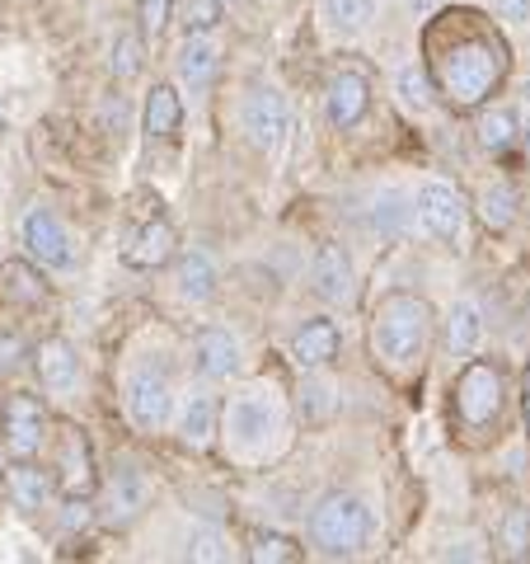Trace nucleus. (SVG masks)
I'll return each instance as SVG.
<instances>
[{"mask_svg": "<svg viewBox=\"0 0 530 564\" xmlns=\"http://www.w3.org/2000/svg\"><path fill=\"white\" fill-rule=\"evenodd\" d=\"M503 410V372L493 362H465L461 381H455V414L465 429H484Z\"/></svg>", "mask_w": 530, "mask_h": 564, "instance_id": "obj_5", "label": "nucleus"}, {"mask_svg": "<svg viewBox=\"0 0 530 564\" xmlns=\"http://www.w3.org/2000/svg\"><path fill=\"white\" fill-rule=\"evenodd\" d=\"M310 288H314V296H324V302H347L352 296V259L343 245H320V250H314Z\"/></svg>", "mask_w": 530, "mask_h": 564, "instance_id": "obj_15", "label": "nucleus"}, {"mask_svg": "<svg viewBox=\"0 0 530 564\" xmlns=\"http://www.w3.org/2000/svg\"><path fill=\"white\" fill-rule=\"evenodd\" d=\"M432 306L418 292H385L371 315V358L395 377L418 372L432 344Z\"/></svg>", "mask_w": 530, "mask_h": 564, "instance_id": "obj_1", "label": "nucleus"}, {"mask_svg": "<svg viewBox=\"0 0 530 564\" xmlns=\"http://www.w3.org/2000/svg\"><path fill=\"white\" fill-rule=\"evenodd\" d=\"M217 263H211L207 250H188L179 254V269H174V292L184 296L188 306H207L217 296Z\"/></svg>", "mask_w": 530, "mask_h": 564, "instance_id": "obj_17", "label": "nucleus"}, {"mask_svg": "<svg viewBox=\"0 0 530 564\" xmlns=\"http://www.w3.org/2000/svg\"><path fill=\"white\" fill-rule=\"evenodd\" d=\"M217 66H221V52L207 33H188L179 57H174V70H179V80L188 85V90H207V85L217 80Z\"/></svg>", "mask_w": 530, "mask_h": 564, "instance_id": "obj_18", "label": "nucleus"}, {"mask_svg": "<svg viewBox=\"0 0 530 564\" xmlns=\"http://www.w3.org/2000/svg\"><path fill=\"white\" fill-rule=\"evenodd\" d=\"M250 560H258V564H281V560H300V551H296V541L291 536H277V532H258L254 536V545H250Z\"/></svg>", "mask_w": 530, "mask_h": 564, "instance_id": "obj_34", "label": "nucleus"}, {"mask_svg": "<svg viewBox=\"0 0 530 564\" xmlns=\"http://www.w3.org/2000/svg\"><path fill=\"white\" fill-rule=\"evenodd\" d=\"M146 503H151L146 475L128 466V470L113 475V485H109V508H103V518H109L113 527H128V522H136L141 513H146Z\"/></svg>", "mask_w": 530, "mask_h": 564, "instance_id": "obj_16", "label": "nucleus"}, {"mask_svg": "<svg viewBox=\"0 0 530 564\" xmlns=\"http://www.w3.org/2000/svg\"><path fill=\"white\" fill-rule=\"evenodd\" d=\"M221 20H225L221 0H184V6H179L184 33H211V29H221Z\"/></svg>", "mask_w": 530, "mask_h": 564, "instance_id": "obj_32", "label": "nucleus"}, {"mask_svg": "<svg viewBox=\"0 0 530 564\" xmlns=\"http://www.w3.org/2000/svg\"><path fill=\"white\" fill-rule=\"evenodd\" d=\"M20 348H24V344L14 339V334H5V339H0V367H10L14 358H20Z\"/></svg>", "mask_w": 530, "mask_h": 564, "instance_id": "obj_39", "label": "nucleus"}, {"mask_svg": "<svg viewBox=\"0 0 530 564\" xmlns=\"http://www.w3.org/2000/svg\"><path fill=\"white\" fill-rule=\"evenodd\" d=\"M184 128V99L174 85H155L146 99V132L151 137H174Z\"/></svg>", "mask_w": 530, "mask_h": 564, "instance_id": "obj_25", "label": "nucleus"}, {"mask_svg": "<svg viewBox=\"0 0 530 564\" xmlns=\"http://www.w3.org/2000/svg\"><path fill=\"white\" fill-rule=\"evenodd\" d=\"M33 367H38L43 391H52V395H70L80 386V358L66 339H47L33 348Z\"/></svg>", "mask_w": 530, "mask_h": 564, "instance_id": "obj_13", "label": "nucleus"}, {"mask_svg": "<svg viewBox=\"0 0 530 564\" xmlns=\"http://www.w3.org/2000/svg\"><path fill=\"white\" fill-rule=\"evenodd\" d=\"M225 433L235 447H263L277 433V404L268 391H244L225 410Z\"/></svg>", "mask_w": 530, "mask_h": 564, "instance_id": "obj_10", "label": "nucleus"}, {"mask_svg": "<svg viewBox=\"0 0 530 564\" xmlns=\"http://www.w3.org/2000/svg\"><path fill=\"white\" fill-rule=\"evenodd\" d=\"M437 6H441V0H409V10L418 14V20H422V14H432Z\"/></svg>", "mask_w": 530, "mask_h": 564, "instance_id": "obj_41", "label": "nucleus"}, {"mask_svg": "<svg viewBox=\"0 0 530 564\" xmlns=\"http://www.w3.org/2000/svg\"><path fill=\"white\" fill-rule=\"evenodd\" d=\"M517 137H521V122H517V113L511 109H488V113H479V147L484 151H507V147H517Z\"/></svg>", "mask_w": 530, "mask_h": 564, "instance_id": "obj_29", "label": "nucleus"}, {"mask_svg": "<svg viewBox=\"0 0 530 564\" xmlns=\"http://www.w3.org/2000/svg\"><path fill=\"white\" fill-rule=\"evenodd\" d=\"M174 20V0H136V24L146 39H161Z\"/></svg>", "mask_w": 530, "mask_h": 564, "instance_id": "obj_36", "label": "nucleus"}, {"mask_svg": "<svg viewBox=\"0 0 530 564\" xmlns=\"http://www.w3.org/2000/svg\"><path fill=\"white\" fill-rule=\"evenodd\" d=\"M526 423H530V372H526Z\"/></svg>", "mask_w": 530, "mask_h": 564, "instance_id": "obj_42", "label": "nucleus"}, {"mask_svg": "<svg viewBox=\"0 0 530 564\" xmlns=\"http://www.w3.org/2000/svg\"><path fill=\"white\" fill-rule=\"evenodd\" d=\"M128 414L141 433H161L174 414V381L161 362H136L128 377Z\"/></svg>", "mask_w": 530, "mask_h": 564, "instance_id": "obj_4", "label": "nucleus"}, {"mask_svg": "<svg viewBox=\"0 0 530 564\" xmlns=\"http://www.w3.org/2000/svg\"><path fill=\"white\" fill-rule=\"evenodd\" d=\"M399 99H404V109H413V113H422L432 104V85H428V76H422L418 66L399 70Z\"/></svg>", "mask_w": 530, "mask_h": 564, "instance_id": "obj_35", "label": "nucleus"}, {"mask_svg": "<svg viewBox=\"0 0 530 564\" xmlns=\"http://www.w3.org/2000/svg\"><path fill=\"white\" fill-rule=\"evenodd\" d=\"M57 489L66 499H90L99 489V470H95V452H90V437H85L76 423L62 429V443H57Z\"/></svg>", "mask_w": 530, "mask_h": 564, "instance_id": "obj_9", "label": "nucleus"}, {"mask_svg": "<svg viewBox=\"0 0 530 564\" xmlns=\"http://www.w3.org/2000/svg\"><path fill=\"white\" fill-rule=\"evenodd\" d=\"M52 489H57V475L38 470L33 462H14V470H10V494H14V503H20V508H43V503L52 499Z\"/></svg>", "mask_w": 530, "mask_h": 564, "instance_id": "obj_26", "label": "nucleus"}, {"mask_svg": "<svg viewBox=\"0 0 530 564\" xmlns=\"http://www.w3.org/2000/svg\"><path fill=\"white\" fill-rule=\"evenodd\" d=\"M503 66L507 57L493 39H461L437 57V85L455 109H479L493 95V85L503 80Z\"/></svg>", "mask_w": 530, "mask_h": 564, "instance_id": "obj_2", "label": "nucleus"}, {"mask_svg": "<svg viewBox=\"0 0 530 564\" xmlns=\"http://www.w3.org/2000/svg\"><path fill=\"white\" fill-rule=\"evenodd\" d=\"M413 212H418V207H409V193H404V188H380V193H376V207H371V226H376L380 236L399 240L404 231H409Z\"/></svg>", "mask_w": 530, "mask_h": 564, "instance_id": "obj_24", "label": "nucleus"}, {"mask_svg": "<svg viewBox=\"0 0 530 564\" xmlns=\"http://www.w3.org/2000/svg\"><path fill=\"white\" fill-rule=\"evenodd\" d=\"M0 423H5V452L14 462H33L47 443V410L38 395L14 391L5 404H0Z\"/></svg>", "mask_w": 530, "mask_h": 564, "instance_id": "obj_7", "label": "nucleus"}, {"mask_svg": "<svg viewBox=\"0 0 530 564\" xmlns=\"http://www.w3.org/2000/svg\"><path fill=\"white\" fill-rule=\"evenodd\" d=\"M413 207H418L422 231H428L432 240H441V245H461L465 240V198L451 184L428 180V184L418 188Z\"/></svg>", "mask_w": 530, "mask_h": 564, "instance_id": "obj_8", "label": "nucleus"}, {"mask_svg": "<svg viewBox=\"0 0 530 564\" xmlns=\"http://www.w3.org/2000/svg\"><path fill=\"white\" fill-rule=\"evenodd\" d=\"M366 109H371V80L362 76V70H339V76L329 80V90H324L329 122L339 132H347V128H357V122L366 118Z\"/></svg>", "mask_w": 530, "mask_h": 564, "instance_id": "obj_12", "label": "nucleus"}, {"mask_svg": "<svg viewBox=\"0 0 530 564\" xmlns=\"http://www.w3.org/2000/svg\"><path fill=\"white\" fill-rule=\"evenodd\" d=\"M217 433H221V404L211 395H188L184 414H179V437L188 447L202 452V447L217 443Z\"/></svg>", "mask_w": 530, "mask_h": 564, "instance_id": "obj_21", "label": "nucleus"}, {"mask_svg": "<svg viewBox=\"0 0 530 564\" xmlns=\"http://www.w3.org/2000/svg\"><path fill=\"white\" fill-rule=\"evenodd\" d=\"M192 367H198L207 381L235 377L240 372V344L225 329L207 325V329H198V339H192Z\"/></svg>", "mask_w": 530, "mask_h": 564, "instance_id": "obj_14", "label": "nucleus"}, {"mask_svg": "<svg viewBox=\"0 0 530 564\" xmlns=\"http://www.w3.org/2000/svg\"><path fill=\"white\" fill-rule=\"evenodd\" d=\"M498 545H503L507 560H526L530 555V508H511V513L503 518Z\"/></svg>", "mask_w": 530, "mask_h": 564, "instance_id": "obj_31", "label": "nucleus"}, {"mask_svg": "<svg viewBox=\"0 0 530 564\" xmlns=\"http://www.w3.org/2000/svg\"><path fill=\"white\" fill-rule=\"evenodd\" d=\"M371 536V513L357 494H329V499L314 508L310 518V541L314 551L329 555V560H347L357 555Z\"/></svg>", "mask_w": 530, "mask_h": 564, "instance_id": "obj_3", "label": "nucleus"}, {"mask_svg": "<svg viewBox=\"0 0 530 564\" xmlns=\"http://www.w3.org/2000/svg\"><path fill=\"white\" fill-rule=\"evenodd\" d=\"M474 207H479L488 231H498V236L511 231V221H517V193H511V184H484Z\"/></svg>", "mask_w": 530, "mask_h": 564, "instance_id": "obj_27", "label": "nucleus"}, {"mask_svg": "<svg viewBox=\"0 0 530 564\" xmlns=\"http://www.w3.org/2000/svg\"><path fill=\"white\" fill-rule=\"evenodd\" d=\"M324 6V20L333 33H343V39H352V33H366L371 20H376V0H320Z\"/></svg>", "mask_w": 530, "mask_h": 564, "instance_id": "obj_28", "label": "nucleus"}, {"mask_svg": "<svg viewBox=\"0 0 530 564\" xmlns=\"http://www.w3.org/2000/svg\"><path fill=\"white\" fill-rule=\"evenodd\" d=\"M451 560H484V551H474V541H461L455 551H446Z\"/></svg>", "mask_w": 530, "mask_h": 564, "instance_id": "obj_40", "label": "nucleus"}, {"mask_svg": "<svg viewBox=\"0 0 530 564\" xmlns=\"http://www.w3.org/2000/svg\"><path fill=\"white\" fill-rule=\"evenodd\" d=\"M188 560H231V545H225V536L217 532V527H192L188 532Z\"/></svg>", "mask_w": 530, "mask_h": 564, "instance_id": "obj_33", "label": "nucleus"}, {"mask_svg": "<svg viewBox=\"0 0 530 564\" xmlns=\"http://www.w3.org/2000/svg\"><path fill=\"white\" fill-rule=\"evenodd\" d=\"M479 339H484V311L474 302H455L446 321V352L451 358H470Z\"/></svg>", "mask_w": 530, "mask_h": 564, "instance_id": "obj_23", "label": "nucleus"}, {"mask_svg": "<svg viewBox=\"0 0 530 564\" xmlns=\"http://www.w3.org/2000/svg\"><path fill=\"white\" fill-rule=\"evenodd\" d=\"M141 66H146V33H118L113 39V76L136 80Z\"/></svg>", "mask_w": 530, "mask_h": 564, "instance_id": "obj_30", "label": "nucleus"}, {"mask_svg": "<svg viewBox=\"0 0 530 564\" xmlns=\"http://www.w3.org/2000/svg\"><path fill=\"white\" fill-rule=\"evenodd\" d=\"M20 240L33 263H43V269H70L76 263V245H70V231L62 226V217L43 203H33L20 221Z\"/></svg>", "mask_w": 530, "mask_h": 564, "instance_id": "obj_6", "label": "nucleus"}, {"mask_svg": "<svg viewBox=\"0 0 530 564\" xmlns=\"http://www.w3.org/2000/svg\"><path fill=\"white\" fill-rule=\"evenodd\" d=\"M526 104H530V80H526Z\"/></svg>", "mask_w": 530, "mask_h": 564, "instance_id": "obj_43", "label": "nucleus"}, {"mask_svg": "<svg viewBox=\"0 0 530 564\" xmlns=\"http://www.w3.org/2000/svg\"><path fill=\"white\" fill-rule=\"evenodd\" d=\"M174 245H179V236H174V226L165 221V217H155V221H146L141 231L132 236V245H128V259L132 269H161V263H169L174 259Z\"/></svg>", "mask_w": 530, "mask_h": 564, "instance_id": "obj_19", "label": "nucleus"}, {"mask_svg": "<svg viewBox=\"0 0 530 564\" xmlns=\"http://www.w3.org/2000/svg\"><path fill=\"white\" fill-rule=\"evenodd\" d=\"M291 358L300 367H329L339 358V325L333 321H306L291 339Z\"/></svg>", "mask_w": 530, "mask_h": 564, "instance_id": "obj_20", "label": "nucleus"}, {"mask_svg": "<svg viewBox=\"0 0 530 564\" xmlns=\"http://www.w3.org/2000/svg\"><path fill=\"white\" fill-rule=\"evenodd\" d=\"M498 10L507 14L511 24H521V20H530V0H498Z\"/></svg>", "mask_w": 530, "mask_h": 564, "instance_id": "obj_38", "label": "nucleus"}, {"mask_svg": "<svg viewBox=\"0 0 530 564\" xmlns=\"http://www.w3.org/2000/svg\"><path fill=\"white\" fill-rule=\"evenodd\" d=\"M90 499H66V532H76V527H90Z\"/></svg>", "mask_w": 530, "mask_h": 564, "instance_id": "obj_37", "label": "nucleus"}, {"mask_svg": "<svg viewBox=\"0 0 530 564\" xmlns=\"http://www.w3.org/2000/svg\"><path fill=\"white\" fill-rule=\"evenodd\" d=\"M244 132L258 151H277L281 137H287V99H281L273 85H258L244 99Z\"/></svg>", "mask_w": 530, "mask_h": 564, "instance_id": "obj_11", "label": "nucleus"}, {"mask_svg": "<svg viewBox=\"0 0 530 564\" xmlns=\"http://www.w3.org/2000/svg\"><path fill=\"white\" fill-rule=\"evenodd\" d=\"M0 296L14 306H43L47 302V282L43 273L24 259H5L0 263Z\"/></svg>", "mask_w": 530, "mask_h": 564, "instance_id": "obj_22", "label": "nucleus"}, {"mask_svg": "<svg viewBox=\"0 0 530 564\" xmlns=\"http://www.w3.org/2000/svg\"><path fill=\"white\" fill-rule=\"evenodd\" d=\"M0 132H5V118H0Z\"/></svg>", "mask_w": 530, "mask_h": 564, "instance_id": "obj_44", "label": "nucleus"}]
</instances>
